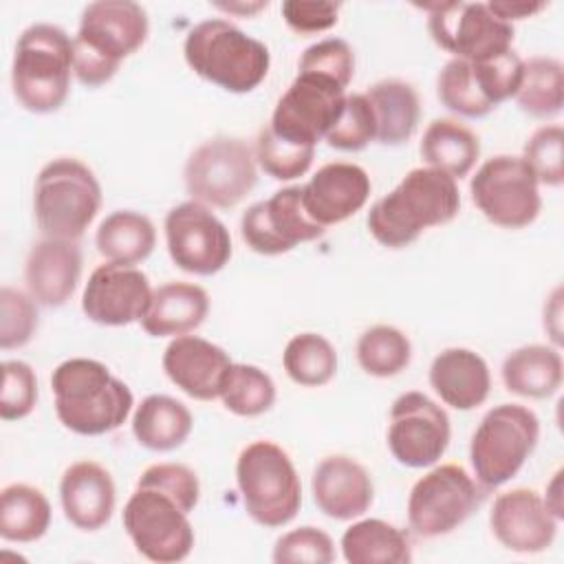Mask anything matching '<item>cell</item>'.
<instances>
[{"mask_svg":"<svg viewBox=\"0 0 564 564\" xmlns=\"http://www.w3.org/2000/svg\"><path fill=\"white\" fill-rule=\"evenodd\" d=\"M557 518L546 509L542 496L527 487H516L494 500L489 527L496 540L513 553H542L557 533Z\"/></svg>","mask_w":564,"mask_h":564,"instance_id":"19","label":"cell"},{"mask_svg":"<svg viewBox=\"0 0 564 564\" xmlns=\"http://www.w3.org/2000/svg\"><path fill=\"white\" fill-rule=\"evenodd\" d=\"M223 405L238 416H260L269 412L275 403L273 379L251 364H234L227 368L220 394Z\"/></svg>","mask_w":564,"mask_h":564,"instance_id":"36","label":"cell"},{"mask_svg":"<svg viewBox=\"0 0 564 564\" xmlns=\"http://www.w3.org/2000/svg\"><path fill=\"white\" fill-rule=\"evenodd\" d=\"M209 311V295L194 282H165L152 291L141 328L150 337H178L196 330Z\"/></svg>","mask_w":564,"mask_h":564,"instance_id":"26","label":"cell"},{"mask_svg":"<svg viewBox=\"0 0 564 564\" xmlns=\"http://www.w3.org/2000/svg\"><path fill=\"white\" fill-rule=\"evenodd\" d=\"M236 482L249 518L260 527H284L302 507V482L295 465L273 441H253L240 452Z\"/></svg>","mask_w":564,"mask_h":564,"instance_id":"8","label":"cell"},{"mask_svg":"<svg viewBox=\"0 0 564 564\" xmlns=\"http://www.w3.org/2000/svg\"><path fill=\"white\" fill-rule=\"evenodd\" d=\"M412 344L408 335L394 326L377 324L361 333L357 341V361L370 377L388 379L408 368Z\"/></svg>","mask_w":564,"mask_h":564,"instance_id":"37","label":"cell"},{"mask_svg":"<svg viewBox=\"0 0 564 564\" xmlns=\"http://www.w3.org/2000/svg\"><path fill=\"white\" fill-rule=\"evenodd\" d=\"M540 438V421L520 403H500L485 412L471 434L469 460L476 482L498 489L509 482L533 454Z\"/></svg>","mask_w":564,"mask_h":564,"instance_id":"9","label":"cell"},{"mask_svg":"<svg viewBox=\"0 0 564 564\" xmlns=\"http://www.w3.org/2000/svg\"><path fill=\"white\" fill-rule=\"evenodd\" d=\"M229 366V355L198 335H178L163 352V370L167 379L198 401L218 399Z\"/></svg>","mask_w":564,"mask_h":564,"instance_id":"22","label":"cell"},{"mask_svg":"<svg viewBox=\"0 0 564 564\" xmlns=\"http://www.w3.org/2000/svg\"><path fill=\"white\" fill-rule=\"evenodd\" d=\"M452 436L447 412L423 392H403L390 408L388 449L397 463L421 469L434 465Z\"/></svg>","mask_w":564,"mask_h":564,"instance_id":"16","label":"cell"},{"mask_svg":"<svg viewBox=\"0 0 564 564\" xmlns=\"http://www.w3.org/2000/svg\"><path fill=\"white\" fill-rule=\"evenodd\" d=\"M317 509L333 520H355L375 500V485L361 463L350 456L333 454L317 463L311 476Z\"/></svg>","mask_w":564,"mask_h":564,"instance_id":"21","label":"cell"},{"mask_svg":"<svg viewBox=\"0 0 564 564\" xmlns=\"http://www.w3.org/2000/svg\"><path fill=\"white\" fill-rule=\"evenodd\" d=\"M183 55L198 77L236 95L258 88L271 66L264 42L223 18H209L189 29Z\"/></svg>","mask_w":564,"mask_h":564,"instance_id":"5","label":"cell"},{"mask_svg":"<svg viewBox=\"0 0 564 564\" xmlns=\"http://www.w3.org/2000/svg\"><path fill=\"white\" fill-rule=\"evenodd\" d=\"M282 366L291 381L306 388L326 386L337 372V352L319 333H300L289 339Z\"/></svg>","mask_w":564,"mask_h":564,"instance_id":"35","label":"cell"},{"mask_svg":"<svg viewBox=\"0 0 564 564\" xmlns=\"http://www.w3.org/2000/svg\"><path fill=\"white\" fill-rule=\"evenodd\" d=\"M482 500L485 489L460 465H438L410 489L408 524L419 538H441L458 529Z\"/></svg>","mask_w":564,"mask_h":564,"instance_id":"11","label":"cell"},{"mask_svg":"<svg viewBox=\"0 0 564 564\" xmlns=\"http://www.w3.org/2000/svg\"><path fill=\"white\" fill-rule=\"evenodd\" d=\"M364 95L375 115V141L381 145H401L412 139L421 119V101L408 82L383 79L372 84Z\"/></svg>","mask_w":564,"mask_h":564,"instance_id":"28","label":"cell"},{"mask_svg":"<svg viewBox=\"0 0 564 564\" xmlns=\"http://www.w3.org/2000/svg\"><path fill=\"white\" fill-rule=\"evenodd\" d=\"M344 101L346 88L341 84L317 73L297 70V77L278 99L269 128L289 143L315 148L339 119Z\"/></svg>","mask_w":564,"mask_h":564,"instance_id":"14","label":"cell"},{"mask_svg":"<svg viewBox=\"0 0 564 564\" xmlns=\"http://www.w3.org/2000/svg\"><path fill=\"white\" fill-rule=\"evenodd\" d=\"M458 209L460 192L456 178L434 167H414L370 207L366 225L379 245L401 249L425 229L454 220Z\"/></svg>","mask_w":564,"mask_h":564,"instance_id":"2","label":"cell"},{"mask_svg":"<svg viewBox=\"0 0 564 564\" xmlns=\"http://www.w3.org/2000/svg\"><path fill=\"white\" fill-rule=\"evenodd\" d=\"M419 150L427 167L441 170L452 178H463L480 156V141L456 119H434L425 128Z\"/></svg>","mask_w":564,"mask_h":564,"instance_id":"32","label":"cell"},{"mask_svg":"<svg viewBox=\"0 0 564 564\" xmlns=\"http://www.w3.org/2000/svg\"><path fill=\"white\" fill-rule=\"evenodd\" d=\"M95 245L108 262L134 267L154 251L156 231L145 214L117 209L99 223Z\"/></svg>","mask_w":564,"mask_h":564,"instance_id":"31","label":"cell"},{"mask_svg":"<svg viewBox=\"0 0 564 564\" xmlns=\"http://www.w3.org/2000/svg\"><path fill=\"white\" fill-rule=\"evenodd\" d=\"M82 278V249L77 240L42 238L24 264V280L31 297L48 308L64 306Z\"/></svg>","mask_w":564,"mask_h":564,"instance_id":"23","label":"cell"},{"mask_svg":"<svg viewBox=\"0 0 564 564\" xmlns=\"http://www.w3.org/2000/svg\"><path fill=\"white\" fill-rule=\"evenodd\" d=\"M200 498L194 469L181 463L150 465L123 507V529L134 549L150 562L174 564L194 549L189 513Z\"/></svg>","mask_w":564,"mask_h":564,"instance_id":"1","label":"cell"},{"mask_svg":"<svg viewBox=\"0 0 564 564\" xmlns=\"http://www.w3.org/2000/svg\"><path fill=\"white\" fill-rule=\"evenodd\" d=\"M183 181L192 200L218 209L236 207L258 183L253 150L238 137H212L189 154Z\"/></svg>","mask_w":564,"mask_h":564,"instance_id":"10","label":"cell"},{"mask_svg":"<svg viewBox=\"0 0 564 564\" xmlns=\"http://www.w3.org/2000/svg\"><path fill=\"white\" fill-rule=\"evenodd\" d=\"M101 207V185L93 170L73 159L48 161L33 187V214L44 238L79 240Z\"/></svg>","mask_w":564,"mask_h":564,"instance_id":"7","label":"cell"},{"mask_svg":"<svg viewBox=\"0 0 564 564\" xmlns=\"http://www.w3.org/2000/svg\"><path fill=\"white\" fill-rule=\"evenodd\" d=\"M194 425V416L185 403L167 394L145 397L132 416V434L137 443L152 452H172L181 447Z\"/></svg>","mask_w":564,"mask_h":564,"instance_id":"29","label":"cell"},{"mask_svg":"<svg viewBox=\"0 0 564 564\" xmlns=\"http://www.w3.org/2000/svg\"><path fill=\"white\" fill-rule=\"evenodd\" d=\"M59 423L82 436H101L123 425L134 397L106 364L88 357L62 361L51 375Z\"/></svg>","mask_w":564,"mask_h":564,"instance_id":"3","label":"cell"},{"mask_svg":"<svg viewBox=\"0 0 564 564\" xmlns=\"http://www.w3.org/2000/svg\"><path fill=\"white\" fill-rule=\"evenodd\" d=\"M51 527V502L31 485L13 482L0 494V535L7 542H35Z\"/></svg>","mask_w":564,"mask_h":564,"instance_id":"33","label":"cell"},{"mask_svg":"<svg viewBox=\"0 0 564 564\" xmlns=\"http://www.w3.org/2000/svg\"><path fill=\"white\" fill-rule=\"evenodd\" d=\"M487 7L491 9L494 15H498L500 20L509 22L511 20H524L535 15L538 11H542L546 7V2H527V0H496V2H487Z\"/></svg>","mask_w":564,"mask_h":564,"instance_id":"47","label":"cell"},{"mask_svg":"<svg viewBox=\"0 0 564 564\" xmlns=\"http://www.w3.org/2000/svg\"><path fill=\"white\" fill-rule=\"evenodd\" d=\"M500 375L509 392L524 399H549L562 386L564 364L557 348L529 344L505 357Z\"/></svg>","mask_w":564,"mask_h":564,"instance_id":"27","label":"cell"},{"mask_svg":"<svg viewBox=\"0 0 564 564\" xmlns=\"http://www.w3.org/2000/svg\"><path fill=\"white\" fill-rule=\"evenodd\" d=\"M370 189V176L361 165L335 161L322 165L302 185V205L306 216L326 229L357 214L366 205Z\"/></svg>","mask_w":564,"mask_h":564,"instance_id":"20","label":"cell"},{"mask_svg":"<svg viewBox=\"0 0 564 564\" xmlns=\"http://www.w3.org/2000/svg\"><path fill=\"white\" fill-rule=\"evenodd\" d=\"M262 7H267V2L247 4V7H242V4H220V9H227V11H247V13H251V11H258V9H262Z\"/></svg>","mask_w":564,"mask_h":564,"instance_id":"49","label":"cell"},{"mask_svg":"<svg viewBox=\"0 0 564 564\" xmlns=\"http://www.w3.org/2000/svg\"><path fill=\"white\" fill-rule=\"evenodd\" d=\"M564 130L557 123L540 126L524 143L522 159L540 185L560 187L564 183Z\"/></svg>","mask_w":564,"mask_h":564,"instance_id":"40","label":"cell"},{"mask_svg":"<svg viewBox=\"0 0 564 564\" xmlns=\"http://www.w3.org/2000/svg\"><path fill=\"white\" fill-rule=\"evenodd\" d=\"M427 11V31L447 53L467 62H485L507 53L513 44V24L500 20L482 2H434Z\"/></svg>","mask_w":564,"mask_h":564,"instance_id":"13","label":"cell"},{"mask_svg":"<svg viewBox=\"0 0 564 564\" xmlns=\"http://www.w3.org/2000/svg\"><path fill=\"white\" fill-rule=\"evenodd\" d=\"M337 2H313V0H286L282 2L284 22L297 33H319L337 24Z\"/></svg>","mask_w":564,"mask_h":564,"instance_id":"46","label":"cell"},{"mask_svg":"<svg viewBox=\"0 0 564 564\" xmlns=\"http://www.w3.org/2000/svg\"><path fill=\"white\" fill-rule=\"evenodd\" d=\"M300 73H317L348 88L355 75V53L341 37H326L311 44L297 64Z\"/></svg>","mask_w":564,"mask_h":564,"instance_id":"45","label":"cell"},{"mask_svg":"<svg viewBox=\"0 0 564 564\" xmlns=\"http://www.w3.org/2000/svg\"><path fill=\"white\" fill-rule=\"evenodd\" d=\"M348 564H408L412 562L410 535L379 518L352 522L341 535Z\"/></svg>","mask_w":564,"mask_h":564,"instance_id":"30","label":"cell"},{"mask_svg":"<svg viewBox=\"0 0 564 564\" xmlns=\"http://www.w3.org/2000/svg\"><path fill=\"white\" fill-rule=\"evenodd\" d=\"M73 73V37L48 22L26 26L11 64V88L29 112H55L68 97Z\"/></svg>","mask_w":564,"mask_h":564,"instance_id":"6","label":"cell"},{"mask_svg":"<svg viewBox=\"0 0 564 564\" xmlns=\"http://www.w3.org/2000/svg\"><path fill=\"white\" fill-rule=\"evenodd\" d=\"M37 403V377L26 361H2V392L0 416L2 421H20L33 412Z\"/></svg>","mask_w":564,"mask_h":564,"instance_id":"44","label":"cell"},{"mask_svg":"<svg viewBox=\"0 0 564 564\" xmlns=\"http://www.w3.org/2000/svg\"><path fill=\"white\" fill-rule=\"evenodd\" d=\"M324 234L302 205V187L291 185L273 192L267 200H258L240 218V236L247 247L260 256H280L302 242H311Z\"/></svg>","mask_w":564,"mask_h":564,"instance_id":"17","label":"cell"},{"mask_svg":"<svg viewBox=\"0 0 564 564\" xmlns=\"http://www.w3.org/2000/svg\"><path fill=\"white\" fill-rule=\"evenodd\" d=\"M540 183L522 156L498 154L487 159L469 181L474 205L480 214L505 229L529 227L540 209Z\"/></svg>","mask_w":564,"mask_h":564,"instance_id":"12","label":"cell"},{"mask_svg":"<svg viewBox=\"0 0 564 564\" xmlns=\"http://www.w3.org/2000/svg\"><path fill=\"white\" fill-rule=\"evenodd\" d=\"M37 306L31 293L13 286L0 289V348H22L37 330Z\"/></svg>","mask_w":564,"mask_h":564,"instance_id":"42","label":"cell"},{"mask_svg":"<svg viewBox=\"0 0 564 564\" xmlns=\"http://www.w3.org/2000/svg\"><path fill=\"white\" fill-rule=\"evenodd\" d=\"M152 300L148 275L130 264H99L84 289L82 311L99 326H128L141 322Z\"/></svg>","mask_w":564,"mask_h":564,"instance_id":"18","label":"cell"},{"mask_svg":"<svg viewBox=\"0 0 564 564\" xmlns=\"http://www.w3.org/2000/svg\"><path fill=\"white\" fill-rule=\"evenodd\" d=\"M546 509L557 518L562 520L564 518V505H562V469H557L551 478V482L546 485V496L542 498Z\"/></svg>","mask_w":564,"mask_h":564,"instance_id":"48","label":"cell"},{"mask_svg":"<svg viewBox=\"0 0 564 564\" xmlns=\"http://www.w3.org/2000/svg\"><path fill=\"white\" fill-rule=\"evenodd\" d=\"M59 502L66 520L79 531H99L112 518L117 489L106 467L95 460L73 463L59 480Z\"/></svg>","mask_w":564,"mask_h":564,"instance_id":"24","label":"cell"},{"mask_svg":"<svg viewBox=\"0 0 564 564\" xmlns=\"http://www.w3.org/2000/svg\"><path fill=\"white\" fill-rule=\"evenodd\" d=\"M377 137L375 115L370 108V101L364 93L346 95L344 110L335 126L326 134V143L335 150L344 152H357L364 150L370 141Z\"/></svg>","mask_w":564,"mask_h":564,"instance_id":"41","label":"cell"},{"mask_svg":"<svg viewBox=\"0 0 564 564\" xmlns=\"http://www.w3.org/2000/svg\"><path fill=\"white\" fill-rule=\"evenodd\" d=\"M436 93L441 104L460 117L478 119L494 110V104L487 99L474 64L467 59L452 57L441 68L436 77Z\"/></svg>","mask_w":564,"mask_h":564,"instance_id":"38","label":"cell"},{"mask_svg":"<svg viewBox=\"0 0 564 564\" xmlns=\"http://www.w3.org/2000/svg\"><path fill=\"white\" fill-rule=\"evenodd\" d=\"M430 386L445 405L467 412L482 405L489 397V366L469 348H445L432 359Z\"/></svg>","mask_w":564,"mask_h":564,"instance_id":"25","label":"cell"},{"mask_svg":"<svg viewBox=\"0 0 564 564\" xmlns=\"http://www.w3.org/2000/svg\"><path fill=\"white\" fill-rule=\"evenodd\" d=\"M513 97L520 110L533 119L557 117L564 106V68L560 59L546 55L527 59Z\"/></svg>","mask_w":564,"mask_h":564,"instance_id":"34","label":"cell"},{"mask_svg":"<svg viewBox=\"0 0 564 564\" xmlns=\"http://www.w3.org/2000/svg\"><path fill=\"white\" fill-rule=\"evenodd\" d=\"M253 156H256V163L260 165V170L267 172L271 178L293 181L308 172L313 156H315V148L289 143V141L275 137L269 126H264L258 132Z\"/></svg>","mask_w":564,"mask_h":564,"instance_id":"39","label":"cell"},{"mask_svg":"<svg viewBox=\"0 0 564 564\" xmlns=\"http://www.w3.org/2000/svg\"><path fill=\"white\" fill-rule=\"evenodd\" d=\"M148 13L132 0H97L82 11L73 37V73L97 88L115 77L121 62L148 40Z\"/></svg>","mask_w":564,"mask_h":564,"instance_id":"4","label":"cell"},{"mask_svg":"<svg viewBox=\"0 0 564 564\" xmlns=\"http://www.w3.org/2000/svg\"><path fill=\"white\" fill-rule=\"evenodd\" d=\"M172 262L194 275H214L231 258V236L225 223L203 203L185 200L172 207L163 223Z\"/></svg>","mask_w":564,"mask_h":564,"instance_id":"15","label":"cell"},{"mask_svg":"<svg viewBox=\"0 0 564 564\" xmlns=\"http://www.w3.org/2000/svg\"><path fill=\"white\" fill-rule=\"evenodd\" d=\"M335 560V544L330 535L317 527H297L275 540V564H330Z\"/></svg>","mask_w":564,"mask_h":564,"instance_id":"43","label":"cell"}]
</instances>
